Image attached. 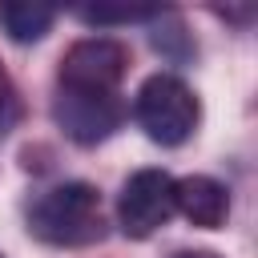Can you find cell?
<instances>
[{
	"label": "cell",
	"instance_id": "obj_1",
	"mask_svg": "<svg viewBox=\"0 0 258 258\" xmlns=\"http://www.w3.org/2000/svg\"><path fill=\"white\" fill-rule=\"evenodd\" d=\"M28 234L48 246H89L105 234L101 194L89 181H60L28 206Z\"/></svg>",
	"mask_w": 258,
	"mask_h": 258
},
{
	"label": "cell",
	"instance_id": "obj_2",
	"mask_svg": "<svg viewBox=\"0 0 258 258\" xmlns=\"http://www.w3.org/2000/svg\"><path fill=\"white\" fill-rule=\"evenodd\" d=\"M133 117L157 145H185L202 121V105L194 89L173 73H153L133 101Z\"/></svg>",
	"mask_w": 258,
	"mask_h": 258
},
{
	"label": "cell",
	"instance_id": "obj_3",
	"mask_svg": "<svg viewBox=\"0 0 258 258\" xmlns=\"http://www.w3.org/2000/svg\"><path fill=\"white\" fill-rule=\"evenodd\" d=\"M129 73V48L109 36L77 40L56 69V89H85V93H117L121 77Z\"/></svg>",
	"mask_w": 258,
	"mask_h": 258
},
{
	"label": "cell",
	"instance_id": "obj_4",
	"mask_svg": "<svg viewBox=\"0 0 258 258\" xmlns=\"http://www.w3.org/2000/svg\"><path fill=\"white\" fill-rule=\"evenodd\" d=\"M173 218V177L165 169H137L117 194V222L125 238H149Z\"/></svg>",
	"mask_w": 258,
	"mask_h": 258
},
{
	"label": "cell",
	"instance_id": "obj_5",
	"mask_svg": "<svg viewBox=\"0 0 258 258\" xmlns=\"http://www.w3.org/2000/svg\"><path fill=\"white\" fill-rule=\"evenodd\" d=\"M125 109L117 93H85V89H56L52 97V121L64 129L77 145H97L121 125Z\"/></svg>",
	"mask_w": 258,
	"mask_h": 258
},
{
	"label": "cell",
	"instance_id": "obj_6",
	"mask_svg": "<svg viewBox=\"0 0 258 258\" xmlns=\"http://www.w3.org/2000/svg\"><path fill=\"white\" fill-rule=\"evenodd\" d=\"M173 214L194 222L198 230H218L230 218V189L206 173L173 181Z\"/></svg>",
	"mask_w": 258,
	"mask_h": 258
},
{
	"label": "cell",
	"instance_id": "obj_7",
	"mask_svg": "<svg viewBox=\"0 0 258 258\" xmlns=\"http://www.w3.org/2000/svg\"><path fill=\"white\" fill-rule=\"evenodd\" d=\"M52 20H56V8L52 4H40V0H4L0 4V28L16 44L40 40L52 28Z\"/></svg>",
	"mask_w": 258,
	"mask_h": 258
},
{
	"label": "cell",
	"instance_id": "obj_8",
	"mask_svg": "<svg viewBox=\"0 0 258 258\" xmlns=\"http://www.w3.org/2000/svg\"><path fill=\"white\" fill-rule=\"evenodd\" d=\"M165 8L157 4H81L77 16L89 24H129V20H157Z\"/></svg>",
	"mask_w": 258,
	"mask_h": 258
},
{
	"label": "cell",
	"instance_id": "obj_9",
	"mask_svg": "<svg viewBox=\"0 0 258 258\" xmlns=\"http://www.w3.org/2000/svg\"><path fill=\"white\" fill-rule=\"evenodd\" d=\"M16 89H12V81H8V73H4V64H0V137L12 129V121H16Z\"/></svg>",
	"mask_w": 258,
	"mask_h": 258
},
{
	"label": "cell",
	"instance_id": "obj_10",
	"mask_svg": "<svg viewBox=\"0 0 258 258\" xmlns=\"http://www.w3.org/2000/svg\"><path fill=\"white\" fill-rule=\"evenodd\" d=\"M173 258H222V254H214V250H177Z\"/></svg>",
	"mask_w": 258,
	"mask_h": 258
},
{
	"label": "cell",
	"instance_id": "obj_11",
	"mask_svg": "<svg viewBox=\"0 0 258 258\" xmlns=\"http://www.w3.org/2000/svg\"><path fill=\"white\" fill-rule=\"evenodd\" d=\"M0 258H4V254H0Z\"/></svg>",
	"mask_w": 258,
	"mask_h": 258
}]
</instances>
